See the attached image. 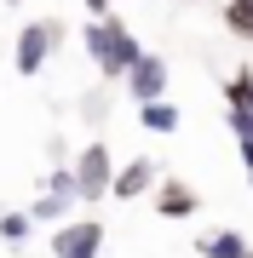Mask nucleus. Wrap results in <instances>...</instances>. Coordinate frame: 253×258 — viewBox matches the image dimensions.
<instances>
[{"mask_svg": "<svg viewBox=\"0 0 253 258\" xmlns=\"http://www.w3.org/2000/svg\"><path fill=\"white\" fill-rule=\"evenodd\" d=\"M167 57H156V52H144L138 63L127 69V98L132 103H150V98H167Z\"/></svg>", "mask_w": 253, "mask_h": 258, "instance_id": "5", "label": "nucleus"}, {"mask_svg": "<svg viewBox=\"0 0 253 258\" xmlns=\"http://www.w3.org/2000/svg\"><path fill=\"white\" fill-rule=\"evenodd\" d=\"M81 6H86V12H92V18H104V12H110V6H115V0H81Z\"/></svg>", "mask_w": 253, "mask_h": 258, "instance_id": "14", "label": "nucleus"}, {"mask_svg": "<svg viewBox=\"0 0 253 258\" xmlns=\"http://www.w3.org/2000/svg\"><path fill=\"white\" fill-rule=\"evenodd\" d=\"M247 184H253V172H247Z\"/></svg>", "mask_w": 253, "mask_h": 258, "instance_id": "18", "label": "nucleus"}, {"mask_svg": "<svg viewBox=\"0 0 253 258\" xmlns=\"http://www.w3.org/2000/svg\"><path fill=\"white\" fill-rule=\"evenodd\" d=\"M46 189L64 195V201H81V184H75V166H52L46 172Z\"/></svg>", "mask_w": 253, "mask_h": 258, "instance_id": "13", "label": "nucleus"}, {"mask_svg": "<svg viewBox=\"0 0 253 258\" xmlns=\"http://www.w3.org/2000/svg\"><path fill=\"white\" fill-rule=\"evenodd\" d=\"M29 230H35V212H0V241H12V247H23Z\"/></svg>", "mask_w": 253, "mask_h": 258, "instance_id": "11", "label": "nucleus"}, {"mask_svg": "<svg viewBox=\"0 0 253 258\" xmlns=\"http://www.w3.org/2000/svg\"><path fill=\"white\" fill-rule=\"evenodd\" d=\"M225 29L236 40H253V0H225Z\"/></svg>", "mask_w": 253, "mask_h": 258, "instance_id": "10", "label": "nucleus"}, {"mask_svg": "<svg viewBox=\"0 0 253 258\" xmlns=\"http://www.w3.org/2000/svg\"><path fill=\"white\" fill-rule=\"evenodd\" d=\"M247 98H253V81H247Z\"/></svg>", "mask_w": 253, "mask_h": 258, "instance_id": "17", "label": "nucleus"}, {"mask_svg": "<svg viewBox=\"0 0 253 258\" xmlns=\"http://www.w3.org/2000/svg\"><path fill=\"white\" fill-rule=\"evenodd\" d=\"M69 207H75V201H64V195H52V189H46L29 212H35V224H64V218H69Z\"/></svg>", "mask_w": 253, "mask_h": 258, "instance_id": "12", "label": "nucleus"}, {"mask_svg": "<svg viewBox=\"0 0 253 258\" xmlns=\"http://www.w3.org/2000/svg\"><path fill=\"white\" fill-rule=\"evenodd\" d=\"M58 40H64V23H52V18L46 23H23L18 29V75H40Z\"/></svg>", "mask_w": 253, "mask_h": 258, "instance_id": "3", "label": "nucleus"}, {"mask_svg": "<svg viewBox=\"0 0 253 258\" xmlns=\"http://www.w3.org/2000/svg\"><path fill=\"white\" fill-rule=\"evenodd\" d=\"M81 46H86V57H92V69L104 75V81H127V69L144 57L138 35H132L115 12H104V18H92L81 29Z\"/></svg>", "mask_w": 253, "mask_h": 258, "instance_id": "1", "label": "nucleus"}, {"mask_svg": "<svg viewBox=\"0 0 253 258\" xmlns=\"http://www.w3.org/2000/svg\"><path fill=\"white\" fill-rule=\"evenodd\" d=\"M75 184H81V201H86V207L110 195V184H115V161H110V149H104V144H86L81 155H75Z\"/></svg>", "mask_w": 253, "mask_h": 258, "instance_id": "2", "label": "nucleus"}, {"mask_svg": "<svg viewBox=\"0 0 253 258\" xmlns=\"http://www.w3.org/2000/svg\"><path fill=\"white\" fill-rule=\"evenodd\" d=\"M104 247V224L98 218H64L52 230V252L58 258H98Z\"/></svg>", "mask_w": 253, "mask_h": 258, "instance_id": "4", "label": "nucleus"}, {"mask_svg": "<svg viewBox=\"0 0 253 258\" xmlns=\"http://www.w3.org/2000/svg\"><path fill=\"white\" fill-rule=\"evenodd\" d=\"M196 252H201V258H253V247H247L242 230H213V235H201Z\"/></svg>", "mask_w": 253, "mask_h": 258, "instance_id": "8", "label": "nucleus"}, {"mask_svg": "<svg viewBox=\"0 0 253 258\" xmlns=\"http://www.w3.org/2000/svg\"><path fill=\"white\" fill-rule=\"evenodd\" d=\"M156 189V161H127V166H115V184H110V195L115 201H138V195H150Z\"/></svg>", "mask_w": 253, "mask_h": 258, "instance_id": "6", "label": "nucleus"}, {"mask_svg": "<svg viewBox=\"0 0 253 258\" xmlns=\"http://www.w3.org/2000/svg\"><path fill=\"white\" fill-rule=\"evenodd\" d=\"M6 6H23V0H6Z\"/></svg>", "mask_w": 253, "mask_h": 258, "instance_id": "16", "label": "nucleus"}, {"mask_svg": "<svg viewBox=\"0 0 253 258\" xmlns=\"http://www.w3.org/2000/svg\"><path fill=\"white\" fill-rule=\"evenodd\" d=\"M138 126L144 132H161V138H173L178 132V109L167 98H150V103H138Z\"/></svg>", "mask_w": 253, "mask_h": 258, "instance_id": "9", "label": "nucleus"}, {"mask_svg": "<svg viewBox=\"0 0 253 258\" xmlns=\"http://www.w3.org/2000/svg\"><path fill=\"white\" fill-rule=\"evenodd\" d=\"M242 166L253 172V138H242Z\"/></svg>", "mask_w": 253, "mask_h": 258, "instance_id": "15", "label": "nucleus"}, {"mask_svg": "<svg viewBox=\"0 0 253 258\" xmlns=\"http://www.w3.org/2000/svg\"><path fill=\"white\" fill-rule=\"evenodd\" d=\"M156 212L161 218H190V212H201L196 189L178 184V178H156Z\"/></svg>", "mask_w": 253, "mask_h": 258, "instance_id": "7", "label": "nucleus"}]
</instances>
